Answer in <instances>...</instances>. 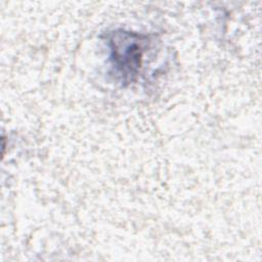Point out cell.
I'll return each instance as SVG.
<instances>
[{
    "mask_svg": "<svg viewBox=\"0 0 262 262\" xmlns=\"http://www.w3.org/2000/svg\"><path fill=\"white\" fill-rule=\"evenodd\" d=\"M146 46L147 38L143 35L125 31L112 34L110 39L112 67L123 83H130L135 79Z\"/></svg>",
    "mask_w": 262,
    "mask_h": 262,
    "instance_id": "cell-1",
    "label": "cell"
}]
</instances>
